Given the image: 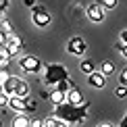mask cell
Segmentation results:
<instances>
[{
    "label": "cell",
    "instance_id": "cell-1",
    "mask_svg": "<svg viewBox=\"0 0 127 127\" xmlns=\"http://www.w3.org/2000/svg\"><path fill=\"white\" fill-rule=\"evenodd\" d=\"M88 113H90V104H81V106H73V104H59V106H54V117L63 121V123L67 125H81L83 121L88 119Z\"/></svg>",
    "mask_w": 127,
    "mask_h": 127
},
{
    "label": "cell",
    "instance_id": "cell-2",
    "mask_svg": "<svg viewBox=\"0 0 127 127\" xmlns=\"http://www.w3.org/2000/svg\"><path fill=\"white\" fill-rule=\"evenodd\" d=\"M67 79H69V69L65 65H61V63H52L42 71V81L46 86L56 88L61 81H67Z\"/></svg>",
    "mask_w": 127,
    "mask_h": 127
},
{
    "label": "cell",
    "instance_id": "cell-3",
    "mask_svg": "<svg viewBox=\"0 0 127 127\" xmlns=\"http://www.w3.org/2000/svg\"><path fill=\"white\" fill-rule=\"evenodd\" d=\"M19 67L25 73H38V71H42V61L33 54H25L19 59Z\"/></svg>",
    "mask_w": 127,
    "mask_h": 127
},
{
    "label": "cell",
    "instance_id": "cell-4",
    "mask_svg": "<svg viewBox=\"0 0 127 127\" xmlns=\"http://www.w3.org/2000/svg\"><path fill=\"white\" fill-rule=\"evenodd\" d=\"M86 50H88V44H86V40L79 38V35H73V38L67 42V52L71 56H83Z\"/></svg>",
    "mask_w": 127,
    "mask_h": 127
},
{
    "label": "cell",
    "instance_id": "cell-5",
    "mask_svg": "<svg viewBox=\"0 0 127 127\" xmlns=\"http://www.w3.org/2000/svg\"><path fill=\"white\" fill-rule=\"evenodd\" d=\"M31 21H33L38 27H46V25L50 23V13L42 6V4H35V6L31 8Z\"/></svg>",
    "mask_w": 127,
    "mask_h": 127
},
{
    "label": "cell",
    "instance_id": "cell-6",
    "mask_svg": "<svg viewBox=\"0 0 127 127\" xmlns=\"http://www.w3.org/2000/svg\"><path fill=\"white\" fill-rule=\"evenodd\" d=\"M21 48H23V40H21L19 35L10 33L8 38H6V46H4V50H6L8 59H13L15 54H19V52H21Z\"/></svg>",
    "mask_w": 127,
    "mask_h": 127
},
{
    "label": "cell",
    "instance_id": "cell-7",
    "mask_svg": "<svg viewBox=\"0 0 127 127\" xmlns=\"http://www.w3.org/2000/svg\"><path fill=\"white\" fill-rule=\"evenodd\" d=\"M86 17L90 21H94V23H102L104 21V8L100 6V4H88V8H86Z\"/></svg>",
    "mask_w": 127,
    "mask_h": 127
},
{
    "label": "cell",
    "instance_id": "cell-8",
    "mask_svg": "<svg viewBox=\"0 0 127 127\" xmlns=\"http://www.w3.org/2000/svg\"><path fill=\"white\" fill-rule=\"evenodd\" d=\"M8 108L15 110L17 115H21V113L27 110V100H25V98H19V96H10V98H8Z\"/></svg>",
    "mask_w": 127,
    "mask_h": 127
},
{
    "label": "cell",
    "instance_id": "cell-9",
    "mask_svg": "<svg viewBox=\"0 0 127 127\" xmlns=\"http://www.w3.org/2000/svg\"><path fill=\"white\" fill-rule=\"evenodd\" d=\"M67 102L73 104V106H81V104H86V100H83V94L77 88H71L67 92Z\"/></svg>",
    "mask_w": 127,
    "mask_h": 127
},
{
    "label": "cell",
    "instance_id": "cell-10",
    "mask_svg": "<svg viewBox=\"0 0 127 127\" xmlns=\"http://www.w3.org/2000/svg\"><path fill=\"white\" fill-rule=\"evenodd\" d=\"M88 83L92 88H96V90H102L104 86H106V77H104L100 71H94L92 75H88Z\"/></svg>",
    "mask_w": 127,
    "mask_h": 127
},
{
    "label": "cell",
    "instance_id": "cell-11",
    "mask_svg": "<svg viewBox=\"0 0 127 127\" xmlns=\"http://www.w3.org/2000/svg\"><path fill=\"white\" fill-rule=\"evenodd\" d=\"M50 102L54 104V106H59V104H65V102H67V92L52 88V92H50Z\"/></svg>",
    "mask_w": 127,
    "mask_h": 127
},
{
    "label": "cell",
    "instance_id": "cell-12",
    "mask_svg": "<svg viewBox=\"0 0 127 127\" xmlns=\"http://www.w3.org/2000/svg\"><path fill=\"white\" fill-rule=\"evenodd\" d=\"M10 127H31V119H27L23 113L15 115V119L10 121Z\"/></svg>",
    "mask_w": 127,
    "mask_h": 127
},
{
    "label": "cell",
    "instance_id": "cell-13",
    "mask_svg": "<svg viewBox=\"0 0 127 127\" xmlns=\"http://www.w3.org/2000/svg\"><path fill=\"white\" fill-rule=\"evenodd\" d=\"M100 73H102L104 77L113 75V73H115V65H113V63H110V61H104L102 65H100Z\"/></svg>",
    "mask_w": 127,
    "mask_h": 127
},
{
    "label": "cell",
    "instance_id": "cell-14",
    "mask_svg": "<svg viewBox=\"0 0 127 127\" xmlns=\"http://www.w3.org/2000/svg\"><path fill=\"white\" fill-rule=\"evenodd\" d=\"M79 69H81V71L86 73V75H92V73L96 71V69H94V63L90 61V59H88V61H81V65H79Z\"/></svg>",
    "mask_w": 127,
    "mask_h": 127
},
{
    "label": "cell",
    "instance_id": "cell-15",
    "mask_svg": "<svg viewBox=\"0 0 127 127\" xmlns=\"http://www.w3.org/2000/svg\"><path fill=\"white\" fill-rule=\"evenodd\" d=\"M98 4H100L104 10H113L115 6H117V0H98Z\"/></svg>",
    "mask_w": 127,
    "mask_h": 127
},
{
    "label": "cell",
    "instance_id": "cell-16",
    "mask_svg": "<svg viewBox=\"0 0 127 127\" xmlns=\"http://www.w3.org/2000/svg\"><path fill=\"white\" fill-rule=\"evenodd\" d=\"M56 125H59V119L54 115H50L48 119H44V127H56Z\"/></svg>",
    "mask_w": 127,
    "mask_h": 127
},
{
    "label": "cell",
    "instance_id": "cell-17",
    "mask_svg": "<svg viewBox=\"0 0 127 127\" xmlns=\"http://www.w3.org/2000/svg\"><path fill=\"white\" fill-rule=\"evenodd\" d=\"M0 29H2V31H4L6 35H10V33H13V25H10V23H8L6 19L2 21V27H0Z\"/></svg>",
    "mask_w": 127,
    "mask_h": 127
},
{
    "label": "cell",
    "instance_id": "cell-18",
    "mask_svg": "<svg viewBox=\"0 0 127 127\" xmlns=\"http://www.w3.org/2000/svg\"><path fill=\"white\" fill-rule=\"evenodd\" d=\"M115 96H117V98H125L127 96V88L125 86H119L117 90H115Z\"/></svg>",
    "mask_w": 127,
    "mask_h": 127
},
{
    "label": "cell",
    "instance_id": "cell-19",
    "mask_svg": "<svg viewBox=\"0 0 127 127\" xmlns=\"http://www.w3.org/2000/svg\"><path fill=\"white\" fill-rule=\"evenodd\" d=\"M119 86H125L127 88V67L121 71V75H119Z\"/></svg>",
    "mask_w": 127,
    "mask_h": 127
},
{
    "label": "cell",
    "instance_id": "cell-20",
    "mask_svg": "<svg viewBox=\"0 0 127 127\" xmlns=\"http://www.w3.org/2000/svg\"><path fill=\"white\" fill-rule=\"evenodd\" d=\"M8 79H10V75H8L6 71H2V69H0V86H4V83H6Z\"/></svg>",
    "mask_w": 127,
    "mask_h": 127
},
{
    "label": "cell",
    "instance_id": "cell-21",
    "mask_svg": "<svg viewBox=\"0 0 127 127\" xmlns=\"http://www.w3.org/2000/svg\"><path fill=\"white\" fill-rule=\"evenodd\" d=\"M35 108H38V102H35V100H27V110L29 113H33Z\"/></svg>",
    "mask_w": 127,
    "mask_h": 127
},
{
    "label": "cell",
    "instance_id": "cell-22",
    "mask_svg": "<svg viewBox=\"0 0 127 127\" xmlns=\"http://www.w3.org/2000/svg\"><path fill=\"white\" fill-rule=\"evenodd\" d=\"M6 38H8V35L0 29V48H4V46H6Z\"/></svg>",
    "mask_w": 127,
    "mask_h": 127
},
{
    "label": "cell",
    "instance_id": "cell-23",
    "mask_svg": "<svg viewBox=\"0 0 127 127\" xmlns=\"http://www.w3.org/2000/svg\"><path fill=\"white\" fill-rule=\"evenodd\" d=\"M4 104H8V96L6 94H0V108L4 110Z\"/></svg>",
    "mask_w": 127,
    "mask_h": 127
},
{
    "label": "cell",
    "instance_id": "cell-24",
    "mask_svg": "<svg viewBox=\"0 0 127 127\" xmlns=\"http://www.w3.org/2000/svg\"><path fill=\"white\" fill-rule=\"evenodd\" d=\"M31 127H44V121L42 119H31Z\"/></svg>",
    "mask_w": 127,
    "mask_h": 127
},
{
    "label": "cell",
    "instance_id": "cell-25",
    "mask_svg": "<svg viewBox=\"0 0 127 127\" xmlns=\"http://www.w3.org/2000/svg\"><path fill=\"white\" fill-rule=\"evenodd\" d=\"M8 2H10V0H0V15H2L4 10H6V6H8Z\"/></svg>",
    "mask_w": 127,
    "mask_h": 127
},
{
    "label": "cell",
    "instance_id": "cell-26",
    "mask_svg": "<svg viewBox=\"0 0 127 127\" xmlns=\"http://www.w3.org/2000/svg\"><path fill=\"white\" fill-rule=\"evenodd\" d=\"M119 38H121V42H123V44L127 46V29H123V31H121V35H119Z\"/></svg>",
    "mask_w": 127,
    "mask_h": 127
},
{
    "label": "cell",
    "instance_id": "cell-27",
    "mask_svg": "<svg viewBox=\"0 0 127 127\" xmlns=\"http://www.w3.org/2000/svg\"><path fill=\"white\" fill-rule=\"evenodd\" d=\"M119 52H121V56H123V59H125V61H127V46H123V48H121V50H119Z\"/></svg>",
    "mask_w": 127,
    "mask_h": 127
},
{
    "label": "cell",
    "instance_id": "cell-28",
    "mask_svg": "<svg viewBox=\"0 0 127 127\" xmlns=\"http://www.w3.org/2000/svg\"><path fill=\"white\" fill-rule=\"evenodd\" d=\"M25 6H29V8H33V6H35V0H25Z\"/></svg>",
    "mask_w": 127,
    "mask_h": 127
},
{
    "label": "cell",
    "instance_id": "cell-29",
    "mask_svg": "<svg viewBox=\"0 0 127 127\" xmlns=\"http://www.w3.org/2000/svg\"><path fill=\"white\" fill-rule=\"evenodd\" d=\"M119 127H127V113H125V117H123V121H121Z\"/></svg>",
    "mask_w": 127,
    "mask_h": 127
},
{
    "label": "cell",
    "instance_id": "cell-30",
    "mask_svg": "<svg viewBox=\"0 0 127 127\" xmlns=\"http://www.w3.org/2000/svg\"><path fill=\"white\" fill-rule=\"evenodd\" d=\"M56 127H69L67 123H63V121H59V125H56Z\"/></svg>",
    "mask_w": 127,
    "mask_h": 127
},
{
    "label": "cell",
    "instance_id": "cell-31",
    "mask_svg": "<svg viewBox=\"0 0 127 127\" xmlns=\"http://www.w3.org/2000/svg\"><path fill=\"white\" fill-rule=\"evenodd\" d=\"M100 127H115V125H110V123H102Z\"/></svg>",
    "mask_w": 127,
    "mask_h": 127
},
{
    "label": "cell",
    "instance_id": "cell-32",
    "mask_svg": "<svg viewBox=\"0 0 127 127\" xmlns=\"http://www.w3.org/2000/svg\"><path fill=\"white\" fill-rule=\"evenodd\" d=\"M0 94H2V86H0Z\"/></svg>",
    "mask_w": 127,
    "mask_h": 127
},
{
    "label": "cell",
    "instance_id": "cell-33",
    "mask_svg": "<svg viewBox=\"0 0 127 127\" xmlns=\"http://www.w3.org/2000/svg\"><path fill=\"white\" fill-rule=\"evenodd\" d=\"M0 127H2V121H0Z\"/></svg>",
    "mask_w": 127,
    "mask_h": 127
}]
</instances>
